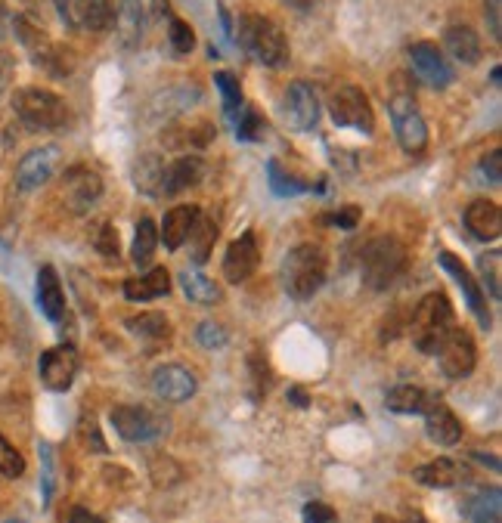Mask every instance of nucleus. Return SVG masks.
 <instances>
[{
    "label": "nucleus",
    "instance_id": "f257e3e1",
    "mask_svg": "<svg viewBox=\"0 0 502 523\" xmlns=\"http://www.w3.org/2000/svg\"><path fill=\"white\" fill-rule=\"evenodd\" d=\"M236 44L255 62H261L264 69H282V65H289V59H292V50H289L286 35H282V28L273 19L258 16V13L239 16Z\"/></svg>",
    "mask_w": 502,
    "mask_h": 523
},
{
    "label": "nucleus",
    "instance_id": "f03ea898",
    "mask_svg": "<svg viewBox=\"0 0 502 523\" xmlns=\"http://www.w3.org/2000/svg\"><path fill=\"white\" fill-rule=\"evenodd\" d=\"M329 273V257L320 245H298L282 260V288L295 301H310L326 282Z\"/></svg>",
    "mask_w": 502,
    "mask_h": 523
},
{
    "label": "nucleus",
    "instance_id": "7ed1b4c3",
    "mask_svg": "<svg viewBox=\"0 0 502 523\" xmlns=\"http://www.w3.org/2000/svg\"><path fill=\"white\" fill-rule=\"evenodd\" d=\"M456 329V319H453V304L447 301V294L441 291H431L416 304L413 310V322H410V332H413V344L434 356L437 347L444 344V338Z\"/></svg>",
    "mask_w": 502,
    "mask_h": 523
},
{
    "label": "nucleus",
    "instance_id": "20e7f679",
    "mask_svg": "<svg viewBox=\"0 0 502 523\" xmlns=\"http://www.w3.org/2000/svg\"><path fill=\"white\" fill-rule=\"evenodd\" d=\"M13 112L28 130H62L72 121L69 103L44 87H22L13 93Z\"/></svg>",
    "mask_w": 502,
    "mask_h": 523
},
{
    "label": "nucleus",
    "instance_id": "39448f33",
    "mask_svg": "<svg viewBox=\"0 0 502 523\" xmlns=\"http://www.w3.org/2000/svg\"><path fill=\"white\" fill-rule=\"evenodd\" d=\"M406 267V248L394 236L372 239L363 251V282L372 291H385Z\"/></svg>",
    "mask_w": 502,
    "mask_h": 523
},
{
    "label": "nucleus",
    "instance_id": "423d86ee",
    "mask_svg": "<svg viewBox=\"0 0 502 523\" xmlns=\"http://www.w3.org/2000/svg\"><path fill=\"white\" fill-rule=\"evenodd\" d=\"M13 31H16V38L22 41V47L28 50L31 62H35L38 69L50 72L53 78H66V75L72 72V65H69L66 53H62V50L47 38V31H41L28 16H16V19H13Z\"/></svg>",
    "mask_w": 502,
    "mask_h": 523
},
{
    "label": "nucleus",
    "instance_id": "0eeeda50",
    "mask_svg": "<svg viewBox=\"0 0 502 523\" xmlns=\"http://www.w3.org/2000/svg\"><path fill=\"white\" fill-rule=\"evenodd\" d=\"M329 115L338 127H351L360 134H372L375 130V112L363 87L357 84H341L329 93Z\"/></svg>",
    "mask_w": 502,
    "mask_h": 523
},
{
    "label": "nucleus",
    "instance_id": "6e6552de",
    "mask_svg": "<svg viewBox=\"0 0 502 523\" xmlns=\"http://www.w3.org/2000/svg\"><path fill=\"white\" fill-rule=\"evenodd\" d=\"M388 115H391L394 137H397L400 149L406 155H422L428 149V124H425L413 96L397 93L391 100V106H388Z\"/></svg>",
    "mask_w": 502,
    "mask_h": 523
},
{
    "label": "nucleus",
    "instance_id": "1a4fd4ad",
    "mask_svg": "<svg viewBox=\"0 0 502 523\" xmlns=\"http://www.w3.org/2000/svg\"><path fill=\"white\" fill-rule=\"evenodd\" d=\"M168 10V0H121L115 10V31L124 47H137L146 31Z\"/></svg>",
    "mask_w": 502,
    "mask_h": 523
},
{
    "label": "nucleus",
    "instance_id": "9d476101",
    "mask_svg": "<svg viewBox=\"0 0 502 523\" xmlns=\"http://www.w3.org/2000/svg\"><path fill=\"white\" fill-rule=\"evenodd\" d=\"M279 115L286 121L289 130H313L320 124V96L313 90V84L307 81H292L286 90H282V100H279Z\"/></svg>",
    "mask_w": 502,
    "mask_h": 523
},
{
    "label": "nucleus",
    "instance_id": "9b49d317",
    "mask_svg": "<svg viewBox=\"0 0 502 523\" xmlns=\"http://www.w3.org/2000/svg\"><path fill=\"white\" fill-rule=\"evenodd\" d=\"M62 25L75 31H109L115 25L112 0H53Z\"/></svg>",
    "mask_w": 502,
    "mask_h": 523
},
{
    "label": "nucleus",
    "instance_id": "f8f14e48",
    "mask_svg": "<svg viewBox=\"0 0 502 523\" xmlns=\"http://www.w3.org/2000/svg\"><path fill=\"white\" fill-rule=\"evenodd\" d=\"M112 428L124 443H152L162 437L168 424H165V418H159L143 406H115Z\"/></svg>",
    "mask_w": 502,
    "mask_h": 523
},
{
    "label": "nucleus",
    "instance_id": "ddd939ff",
    "mask_svg": "<svg viewBox=\"0 0 502 523\" xmlns=\"http://www.w3.org/2000/svg\"><path fill=\"white\" fill-rule=\"evenodd\" d=\"M434 356L441 359V372H444L447 378H453V381L468 378V375L475 372V363H478L475 341H472V335H468L465 329H459V325L444 338V344L437 347Z\"/></svg>",
    "mask_w": 502,
    "mask_h": 523
},
{
    "label": "nucleus",
    "instance_id": "4468645a",
    "mask_svg": "<svg viewBox=\"0 0 502 523\" xmlns=\"http://www.w3.org/2000/svg\"><path fill=\"white\" fill-rule=\"evenodd\" d=\"M410 69L431 90H444L453 84V65L431 41H416L410 47Z\"/></svg>",
    "mask_w": 502,
    "mask_h": 523
},
{
    "label": "nucleus",
    "instance_id": "2eb2a0df",
    "mask_svg": "<svg viewBox=\"0 0 502 523\" xmlns=\"http://www.w3.org/2000/svg\"><path fill=\"white\" fill-rule=\"evenodd\" d=\"M78 375V350L72 344H59L44 350L41 356V381L53 394H66V390L75 384Z\"/></svg>",
    "mask_w": 502,
    "mask_h": 523
},
{
    "label": "nucleus",
    "instance_id": "dca6fc26",
    "mask_svg": "<svg viewBox=\"0 0 502 523\" xmlns=\"http://www.w3.org/2000/svg\"><path fill=\"white\" fill-rule=\"evenodd\" d=\"M59 161H62V152L56 146H41V149H31L22 161H19V168H16V186L22 192H35L41 189L44 183L53 180L56 168H59Z\"/></svg>",
    "mask_w": 502,
    "mask_h": 523
},
{
    "label": "nucleus",
    "instance_id": "f3484780",
    "mask_svg": "<svg viewBox=\"0 0 502 523\" xmlns=\"http://www.w3.org/2000/svg\"><path fill=\"white\" fill-rule=\"evenodd\" d=\"M437 260H441V267L459 282V288H462V294H465V304L472 307V313L478 316V322H481V329H490V310H487V291L478 285V279L472 276V270H468L462 260L453 254V251H441L437 254Z\"/></svg>",
    "mask_w": 502,
    "mask_h": 523
},
{
    "label": "nucleus",
    "instance_id": "a211bd4d",
    "mask_svg": "<svg viewBox=\"0 0 502 523\" xmlns=\"http://www.w3.org/2000/svg\"><path fill=\"white\" fill-rule=\"evenodd\" d=\"M258 264H261V245H258V236L248 230L227 248V254H224V276H227V282L239 285V282L255 276Z\"/></svg>",
    "mask_w": 502,
    "mask_h": 523
},
{
    "label": "nucleus",
    "instance_id": "6ab92c4d",
    "mask_svg": "<svg viewBox=\"0 0 502 523\" xmlns=\"http://www.w3.org/2000/svg\"><path fill=\"white\" fill-rule=\"evenodd\" d=\"M62 195H66V205L81 214L103 195V177L97 171L78 165L66 174V180H62Z\"/></svg>",
    "mask_w": 502,
    "mask_h": 523
},
{
    "label": "nucleus",
    "instance_id": "aec40b11",
    "mask_svg": "<svg viewBox=\"0 0 502 523\" xmlns=\"http://www.w3.org/2000/svg\"><path fill=\"white\" fill-rule=\"evenodd\" d=\"M152 390L165 403H186L196 394V378L183 366H162L152 375Z\"/></svg>",
    "mask_w": 502,
    "mask_h": 523
},
{
    "label": "nucleus",
    "instance_id": "412c9836",
    "mask_svg": "<svg viewBox=\"0 0 502 523\" xmlns=\"http://www.w3.org/2000/svg\"><path fill=\"white\" fill-rule=\"evenodd\" d=\"M465 230L481 242H496L502 236V211L490 199H475L462 214Z\"/></svg>",
    "mask_w": 502,
    "mask_h": 523
},
{
    "label": "nucleus",
    "instance_id": "4be33fe9",
    "mask_svg": "<svg viewBox=\"0 0 502 523\" xmlns=\"http://www.w3.org/2000/svg\"><path fill=\"white\" fill-rule=\"evenodd\" d=\"M413 480L428 489H453L468 480V465L459 459H434L413 471Z\"/></svg>",
    "mask_w": 502,
    "mask_h": 523
},
{
    "label": "nucleus",
    "instance_id": "5701e85b",
    "mask_svg": "<svg viewBox=\"0 0 502 523\" xmlns=\"http://www.w3.org/2000/svg\"><path fill=\"white\" fill-rule=\"evenodd\" d=\"M134 186L137 192L149 195V199H162L165 195V177H168V161L155 152H146L134 161Z\"/></svg>",
    "mask_w": 502,
    "mask_h": 523
},
{
    "label": "nucleus",
    "instance_id": "b1692460",
    "mask_svg": "<svg viewBox=\"0 0 502 523\" xmlns=\"http://www.w3.org/2000/svg\"><path fill=\"white\" fill-rule=\"evenodd\" d=\"M199 214L202 211L196 205H180V208L168 211L162 230H159V242H165L168 251H180L186 245V239H190V230L196 226Z\"/></svg>",
    "mask_w": 502,
    "mask_h": 523
},
{
    "label": "nucleus",
    "instance_id": "393cba45",
    "mask_svg": "<svg viewBox=\"0 0 502 523\" xmlns=\"http://www.w3.org/2000/svg\"><path fill=\"white\" fill-rule=\"evenodd\" d=\"M425 434L437 446H456L462 440V421L444 403H434L425 412Z\"/></svg>",
    "mask_w": 502,
    "mask_h": 523
},
{
    "label": "nucleus",
    "instance_id": "a878e982",
    "mask_svg": "<svg viewBox=\"0 0 502 523\" xmlns=\"http://www.w3.org/2000/svg\"><path fill=\"white\" fill-rule=\"evenodd\" d=\"M385 403L397 415H425L434 403H441V400H437L434 394H428V390L419 387V384H397V387L388 390Z\"/></svg>",
    "mask_w": 502,
    "mask_h": 523
},
{
    "label": "nucleus",
    "instance_id": "bb28decb",
    "mask_svg": "<svg viewBox=\"0 0 502 523\" xmlns=\"http://www.w3.org/2000/svg\"><path fill=\"white\" fill-rule=\"evenodd\" d=\"M171 291V276L165 267H152L149 273L143 276H134L124 282V298L134 301V304H146V301H155V298H165Z\"/></svg>",
    "mask_w": 502,
    "mask_h": 523
},
{
    "label": "nucleus",
    "instance_id": "cd10ccee",
    "mask_svg": "<svg viewBox=\"0 0 502 523\" xmlns=\"http://www.w3.org/2000/svg\"><path fill=\"white\" fill-rule=\"evenodd\" d=\"M444 47L459 65H475L481 59V38L475 35V28L468 25H450L444 31Z\"/></svg>",
    "mask_w": 502,
    "mask_h": 523
},
{
    "label": "nucleus",
    "instance_id": "c85d7f7f",
    "mask_svg": "<svg viewBox=\"0 0 502 523\" xmlns=\"http://www.w3.org/2000/svg\"><path fill=\"white\" fill-rule=\"evenodd\" d=\"M205 177V161L196 155H183L174 165H168V177H165V195H180L186 189L199 186Z\"/></svg>",
    "mask_w": 502,
    "mask_h": 523
},
{
    "label": "nucleus",
    "instance_id": "c756f323",
    "mask_svg": "<svg viewBox=\"0 0 502 523\" xmlns=\"http://www.w3.org/2000/svg\"><path fill=\"white\" fill-rule=\"evenodd\" d=\"M38 304H41V313L50 322H59L62 313H66V294H62L59 273L50 264L41 267V273H38Z\"/></svg>",
    "mask_w": 502,
    "mask_h": 523
},
{
    "label": "nucleus",
    "instance_id": "7c9ffc66",
    "mask_svg": "<svg viewBox=\"0 0 502 523\" xmlns=\"http://www.w3.org/2000/svg\"><path fill=\"white\" fill-rule=\"evenodd\" d=\"M180 288H183L186 298L196 301V304H205V307L224 298V291L217 288V282L208 279L202 270H180Z\"/></svg>",
    "mask_w": 502,
    "mask_h": 523
},
{
    "label": "nucleus",
    "instance_id": "2f4dec72",
    "mask_svg": "<svg viewBox=\"0 0 502 523\" xmlns=\"http://www.w3.org/2000/svg\"><path fill=\"white\" fill-rule=\"evenodd\" d=\"M128 332L149 344H168L171 341V322L162 313H140L128 319Z\"/></svg>",
    "mask_w": 502,
    "mask_h": 523
},
{
    "label": "nucleus",
    "instance_id": "473e14b6",
    "mask_svg": "<svg viewBox=\"0 0 502 523\" xmlns=\"http://www.w3.org/2000/svg\"><path fill=\"white\" fill-rule=\"evenodd\" d=\"M465 517L472 523H499V517H502V493L496 486L493 489H481L478 496L468 499Z\"/></svg>",
    "mask_w": 502,
    "mask_h": 523
},
{
    "label": "nucleus",
    "instance_id": "72a5a7b5",
    "mask_svg": "<svg viewBox=\"0 0 502 523\" xmlns=\"http://www.w3.org/2000/svg\"><path fill=\"white\" fill-rule=\"evenodd\" d=\"M214 242H217V226L208 214H199L196 226L190 230V239H186V245H190V254H193V264H205V260L211 257L214 251Z\"/></svg>",
    "mask_w": 502,
    "mask_h": 523
},
{
    "label": "nucleus",
    "instance_id": "f704fd0d",
    "mask_svg": "<svg viewBox=\"0 0 502 523\" xmlns=\"http://www.w3.org/2000/svg\"><path fill=\"white\" fill-rule=\"evenodd\" d=\"M478 270H481V288L484 291H490V298H502V251L499 248H493V251H487L481 260H478Z\"/></svg>",
    "mask_w": 502,
    "mask_h": 523
},
{
    "label": "nucleus",
    "instance_id": "c9c22d12",
    "mask_svg": "<svg viewBox=\"0 0 502 523\" xmlns=\"http://www.w3.org/2000/svg\"><path fill=\"white\" fill-rule=\"evenodd\" d=\"M155 248H159V230H155V223L152 220H140L137 223V230H134V248H131V257H134V264L146 267Z\"/></svg>",
    "mask_w": 502,
    "mask_h": 523
},
{
    "label": "nucleus",
    "instance_id": "e433bc0d",
    "mask_svg": "<svg viewBox=\"0 0 502 523\" xmlns=\"http://www.w3.org/2000/svg\"><path fill=\"white\" fill-rule=\"evenodd\" d=\"M264 137V115L258 112V106H242L236 112V140L239 143H258Z\"/></svg>",
    "mask_w": 502,
    "mask_h": 523
},
{
    "label": "nucleus",
    "instance_id": "4c0bfd02",
    "mask_svg": "<svg viewBox=\"0 0 502 523\" xmlns=\"http://www.w3.org/2000/svg\"><path fill=\"white\" fill-rule=\"evenodd\" d=\"M214 87L221 90L227 118H236V112L242 109V84H239V78L233 72H214Z\"/></svg>",
    "mask_w": 502,
    "mask_h": 523
},
{
    "label": "nucleus",
    "instance_id": "58836bf2",
    "mask_svg": "<svg viewBox=\"0 0 502 523\" xmlns=\"http://www.w3.org/2000/svg\"><path fill=\"white\" fill-rule=\"evenodd\" d=\"M168 41H171V50L174 53H193V47H196V31L190 28V22H183V19H171L168 22Z\"/></svg>",
    "mask_w": 502,
    "mask_h": 523
},
{
    "label": "nucleus",
    "instance_id": "ea45409f",
    "mask_svg": "<svg viewBox=\"0 0 502 523\" xmlns=\"http://www.w3.org/2000/svg\"><path fill=\"white\" fill-rule=\"evenodd\" d=\"M267 177H270V189H273L276 195H301V192H307V186H304L301 180H295V177H289V174H282L279 161H270V165H267Z\"/></svg>",
    "mask_w": 502,
    "mask_h": 523
},
{
    "label": "nucleus",
    "instance_id": "a19ab883",
    "mask_svg": "<svg viewBox=\"0 0 502 523\" xmlns=\"http://www.w3.org/2000/svg\"><path fill=\"white\" fill-rule=\"evenodd\" d=\"M149 474H152V483L155 486H171L183 477V471L174 465V459H168V455H152L149 459Z\"/></svg>",
    "mask_w": 502,
    "mask_h": 523
},
{
    "label": "nucleus",
    "instance_id": "79ce46f5",
    "mask_svg": "<svg viewBox=\"0 0 502 523\" xmlns=\"http://www.w3.org/2000/svg\"><path fill=\"white\" fill-rule=\"evenodd\" d=\"M0 474L10 477V480L25 474V459L7 443V437H0Z\"/></svg>",
    "mask_w": 502,
    "mask_h": 523
},
{
    "label": "nucleus",
    "instance_id": "37998d69",
    "mask_svg": "<svg viewBox=\"0 0 502 523\" xmlns=\"http://www.w3.org/2000/svg\"><path fill=\"white\" fill-rule=\"evenodd\" d=\"M38 449H41V468H44V480H41L44 505H50L53 489H56V459H53V446H50V443H41Z\"/></svg>",
    "mask_w": 502,
    "mask_h": 523
},
{
    "label": "nucleus",
    "instance_id": "c03bdc74",
    "mask_svg": "<svg viewBox=\"0 0 502 523\" xmlns=\"http://www.w3.org/2000/svg\"><path fill=\"white\" fill-rule=\"evenodd\" d=\"M196 341L205 347V350H221L227 344V329L217 322H202L196 329Z\"/></svg>",
    "mask_w": 502,
    "mask_h": 523
},
{
    "label": "nucleus",
    "instance_id": "a18cd8bd",
    "mask_svg": "<svg viewBox=\"0 0 502 523\" xmlns=\"http://www.w3.org/2000/svg\"><path fill=\"white\" fill-rule=\"evenodd\" d=\"M97 251H100L103 257H109V260H118L121 248H118V230H115L112 223H106L103 230H100V236H97Z\"/></svg>",
    "mask_w": 502,
    "mask_h": 523
},
{
    "label": "nucleus",
    "instance_id": "49530a36",
    "mask_svg": "<svg viewBox=\"0 0 502 523\" xmlns=\"http://www.w3.org/2000/svg\"><path fill=\"white\" fill-rule=\"evenodd\" d=\"M484 19L490 28V38L499 44L502 41V0H484Z\"/></svg>",
    "mask_w": 502,
    "mask_h": 523
},
{
    "label": "nucleus",
    "instance_id": "de8ad7c7",
    "mask_svg": "<svg viewBox=\"0 0 502 523\" xmlns=\"http://www.w3.org/2000/svg\"><path fill=\"white\" fill-rule=\"evenodd\" d=\"M360 214L363 211L357 205H344V208H338V211L329 214V223L338 226V230H354V226L360 223Z\"/></svg>",
    "mask_w": 502,
    "mask_h": 523
},
{
    "label": "nucleus",
    "instance_id": "09e8293b",
    "mask_svg": "<svg viewBox=\"0 0 502 523\" xmlns=\"http://www.w3.org/2000/svg\"><path fill=\"white\" fill-rule=\"evenodd\" d=\"M502 149H490L484 158H481V174L493 183V186H499L502 183Z\"/></svg>",
    "mask_w": 502,
    "mask_h": 523
},
{
    "label": "nucleus",
    "instance_id": "8fccbe9b",
    "mask_svg": "<svg viewBox=\"0 0 502 523\" xmlns=\"http://www.w3.org/2000/svg\"><path fill=\"white\" fill-rule=\"evenodd\" d=\"M338 514L326 502H307L304 505V523H335Z\"/></svg>",
    "mask_w": 502,
    "mask_h": 523
},
{
    "label": "nucleus",
    "instance_id": "3c124183",
    "mask_svg": "<svg viewBox=\"0 0 502 523\" xmlns=\"http://www.w3.org/2000/svg\"><path fill=\"white\" fill-rule=\"evenodd\" d=\"M13 78H16V56L7 53V50H0V96L10 90Z\"/></svg>",
    "mask_w": 502,
    "mask_h": 523
},
{
    "label": "nucleus",
    "instance_id": "603ef678",
    "mask_svg": "<svg viewBox=\"0 0 502 523\" xmlns=\"http://www.w3.org/2000/svg\"><path fill=\"white\" fill-rule=\"evenodd\" d=\"M81 434H84V443H87L93 452H109V446L103 443L100 428L93 424V418H84V421H81Z\"/></svg>",
    "mask_w": 502,
    "mask_h": 523
},
{
    "label": "nucleus",
    "instance_id": "864d4df0",
    "mask_svg": "<svg viewBox=\"0 0 502 523\" xmlns=\"http://www.w3.org/2000/svg\"><path fill=\"white\" fill-rule=\"evenodd\" d=\"M69 523H106V520H103V517H97L93 511H87V508H72Z\"/></svg>",
    "mask_w": 502,
    "mask_h": 523
},
{
    "label": "nucleus",
    "instance_id": "5fc2aeb1",
    "mask_svg": "<svg viewBox=\"0 0 502 523\" xmlns=\"http://www.w3.org/2000/svg\"><path fill=\"white\" fill-rule=\"evenodd\" d=\"M19 4H22V7H28V10H35V13H38V10H44V7L50 4V0H19Z\"/></svg>",
    "mask_w": 502,
    "mask_h": 523
},
{
    "label": "nucleus",
    "instance_id": "6e6d98bb",
    "mask_svg": "<svg viewBox=\"0 0 502 523\" xmlns=\"http://www.w3.org/2000/svg\"><path fill=\"white\" fill-rule=\"evenodd\" d=\"M289 400H292V403H298V406H307V397L301 394L298 387H295V390H289Z\"/></svg>",
    "mask_w": 502,
    "mask_h": 523
},
{
    "label": "nucleus",
    "instance_id": "4d7b16f0",
    "mask_svg": "<svg viewBox=\"0 0 502 523\" xmlns=\"http://www.w3.org/2000/svg\"><path fill=\"white\" fill-rule=\"evenodd\" d=\"M7 25H10V13H7V10H0V38H4Z\"/></svg>",
    "mask_w": 502,
    "mask_h": 523
},
{
    "label": "nucleus",
    "instance_id": "13d9d810",
    "mask_svg": "<svg viewBox=\"0 0 502 523\" xmlns=\"http://www.w3.org/2000/svg\"><path fill=\"white\" fill-rule=\"evenodd\" d=\"M7 523H25V520H7Z\"/></svg>",
    "mask_w": 502,
    "mask_h": 523
}]
</instances>
